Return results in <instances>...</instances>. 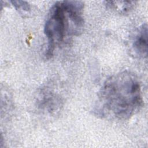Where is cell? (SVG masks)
<instances>
[{
  "label": "cell",
  "mask_w": 148,
  "mask_h": 148,
  "mask_svg": "<svg viewBox=\"0 0 148 148\" xmlns=\"http://www.w3.org/2000/svg\"><path fill=\"white\" fill-rule=\"evenodd\" d=\"M102 111L118 119H128L141 108L143 99L137 77L123 71L108 78L99 94Z\"/></svg>",
  "instance_id": "1"
},
{
  "label": "cell",
  "mask_w": 148,
  "mask_h": 148,
  "mask_svg": "<svg viewBox=\"0 0 148 148\" xmlns=\"http://www.w3.org/2000/svg\"><path fill=\"white\" fill-rule=\"evenodd\" d=\"M68 24L62 1L57 2L51 8L44 27V32L47 39L46 51L47 58L53 56L56 47L63 41Z\"/></svg>",
  "instance_id": "2"
},
{
  "label": "cell",
  "mask_w": 148,
  "mask_h": 148,
  "mask_svg": "<svg viewBox=\"0 0 148 148\" xmlns=\"http://www.w3.org/2000/svg\"><path fill=\"white\" fill-rule=\"evenodd\" d=\"M134 48L135 51L142 57L147 55V25L146 24L142 25L136 35L134 42Z\"/></svg>",
  "instance_id": "3"
},
{
  "label": "cell",
  "mask_w": 148,
  "mask_h": 148,
  "mask_svg": "<svg viewBox=\"0 0 148 148\" xmlns=\"http://www.w3.org/2000/svg\"><path fill=\"white\" fill-rule=\"evenodd\" d=\"M16 10L28 12L30 9L29 4L26 1H10Z\"/></svg>",
  "instance_id": "4"
}]
</instances>
